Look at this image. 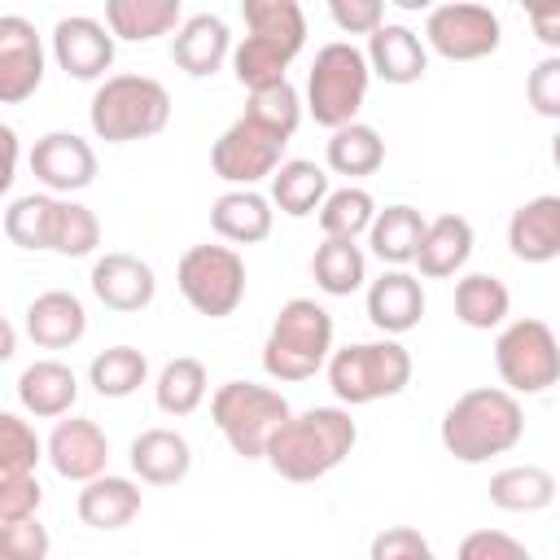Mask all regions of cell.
<instances>
[{"instance_id": "ab89813d", "label": "cell", "mask_w": 560, "mask_h": 560, "mask_svg": "<svg viewBox=\"0 0 560 560\" xmlns=\"http://www.w3.org/2000/svg\"><path fill=\"white\" fill-rule=\"evenodd\" d=\"M241 13H245L249 35H267V39L293 44V48L306 44V13L298 0H245Z\"/></svg>"}, {"instance_id": "ffe728a7", "label": "cell", "mask_w": 560, "mask_h": 560, "mask_svg": "<svg viewBox=\"0 0 560 560\" xmlns=\"http://www.w3.org/2000/svg\"><path fill=\"white\" fill-rule=\"evenodd\" d=\"M88 332V311L70 289H48L26 306V337L39 350H70Z\"/></svg>"}, {"instance_id": "60d3db41", "label": "cell", "mask_w": 560, "mask_h": 560, "mask_svg": "<svg viewBox=\"0 0 560 560\" xmlns=\"http://www.w3.org/2000/svg\"><path fill=\"white\" fill-rule=\"evenodd\" d=\"M48 459V442H39L35 424H26L18 411L0 416V472H35V464Z\"/></svg>"}, {"instance_id": "9a60e30c", "label": "cell", "mask_w": 560, "mask_h": 560, "mask_svg": "<svg viewBox=\"0 0 560 560\" xmlns=\"http://www.w3.org/2000/svg\"><path fill=\"white\" fill-rule=\"evenodd\" d=\"M44 83V44L35 26L18 13L0 18V101L18 105Z\"/></svg>"}, {"instance_id": "74e56055", "label": "cell", "mask_w": 560, "mask_h": 560, "mask_svg": "<svg viewBox=\"0 0 560 560\" xmlns=\"http://www.w3.org/2000/svg\"><path fill=\"white\" fill-rule=\"evenodd\" d=\"M245 118L258 122L262 131L280 136V140H289L298 131V122H302V96H298V88L289 79L267 83V88H254L249 101H245Z\"/></svg>"}, {"instance_id": "7dc6e473", "label": "cell", "mask_w": 560, "mask_h": 560, "mask_svg": "<svg viewBox=\"0 0 560 560\" xmlns=\"http://www.w3.org/2000/svg\"><path fill=\"white\" fill-rule=\"evenodd\" d=\"M328 18L346 35H376L385 26V4L381 0H332Z\"/></svg>"}, {"instance_id": "9c48e42d", "label": "cell", "mask_w": 560, "mask_h": 560, "mask_svg": "<svg viewBox=\"0 0 560 560\" xmlns=\"http://www.w3.org/2000/svg\"><path fill=\"white\" fill-rule=\"evenodd\" d=\"M494 368L512 394H542L560 381V341L542 319H512L494 337Z\"/></svg>"}, {"instance_id": "83f0119b", "label": "cell", "mask_w": 560, "mask_h": 560, "mask_svg": "<svg viewBox=\"0 0 560 560\" xmlns=\"http://www.w3.org/2000/svg\"><path fill=\"white\" fill-rule=\"evenodd\" d=\"M424 228H429L424 214H420L416 206L398 201V206L376 210V223H372V232H368V245H372V254H376L381 262L407 267V262H416V254H420Z\"/></svg>"}, {"instance_id": "816d5d0a", "label": "cell", "mask_w": 560, "mask_h": 560, "mask_svg": "<svg viewBox=\"0 0 560 560\" xmlns=\"http://www.w3.org/2000/svg\"><path fill=\"white\" fill-rule=\"evenodd\" d=\"M551 162H556V166H560V131H556V136H551Z\"/></svg>"}, {"instance_id": "b9f144b4", "label": "cell", "mask_w": 560, "mask_h": 560, "mask_svg": "<svg viewBox=\"0 0 560 560\" xmlns=\"http://www.w3.org/2000/svg\"><path fill=\"white\" fill-rule=\"evenodd\" d=\"M44 503V486L35 472H0V525L35 516Z\"/></svg>"}, {"instance_id": "ac0fdd59", "label": "cell", "mask_w": 560, "mask_h": 560, "mask_svg": "<svg viewBox=\"0 0 560 560\" xmlns=\"http://www.w3.org/2000/svg\"><path fill=\"white\" fill-rule=\"evenodd\" d=\"M368 66L381 83H394V88L420 83L429 70V44L411 26L385 22L376 35H368Z\"/></svg>"}, {"instance_id": "f546056e", "label": "cell", "mask_w": 560, "mask_h": 560, "mask_svg": "<svg viewBox=\"0 0 560 560\" xmlns=\"http://www.w3.org/2000/svg\"><path fill=\"white\" fill-rule=\"evenodd\" d=\"M328 175L324 166L306 162V158H289L276 175H271V206H280L289 219H306L328 201Z\"/></svg>"}, {"instance_id": "603a6c76", "label": "cell", "mask_w": 560, "mask_h": 560, "mask_svg": "<svg viewBox=\"0 0 560 560\" xmlns=\"http://www.w3.org/2000/svg\"><path fill=\"white\" fill-rule=\"evenodd\" d=\"M131 472L144 481V486H175L188 477L192 468V446L184 433L175 429H144L136 442H131Z\"/></svg>"}, {"instance_id": "44dd1931", "label": "cell", "mask_w": 560, "mask_h": 560, "mask_svg": "<svg viewBox=\"0 0 560 560\" xmlns=\"http://www.w3.org/2000/svg\"><path fill=\"white\" fill-rule=\"evenodd\" d=\"M232 52H236V48H232L228 22L214 18V13H192V18H184V26H179L175 39H171L175 66H179L184 74H192V79L214 74Z\"/></svg>"}, {"instance_id": "681fc988", "label": "cell", "mask_w": 560, "mask_h": 560, "mask_svg": "<svg viewBox=\"0 0 560 560\" xmlns=\"http://www.w3.org/2000/svg\"><path fill=\"white\" fill-rule=\"evenodd\" d=\"M0 140H4V149H9V166H4L0 184L9 188V184H13V166H18V131H13V127H0Z\"/></svg>"}, {"instance_id": "7402d4cb", "label": "cell", "mask_w": 560, "mask_h": 560, "mask_svg": "<svg viewBox=\"0 0 560 560\" xmlns=\"http://www.w3.org/2000/svg\"><path fill=\"white\" fill-rule=\"evenodd\" d=\"M74 398H79V376L61 359H35L18 376V402L39 420H61L74 407Z\"/></svg>"}, {"instance_id": "484cf974", "label": "cell", "mask_w": 560, "mask_h": 560, "mask_svg": "<svg viewBox=\"0 0 560 560\" xmlns=\"http://www.w3.org/2000/svg\"><path fill=\"white\" fill-rule=\"evenodd\" d=\"M140 486L131 481V477H114V472H105V477H96V481H88L83 490H79V521L83 525H92V529H122V525H131L136 516H140Z\"/></svg>"}, {"instance_id": "4dcf8cb0", "label": "cell", "mask_w": 560, "mask_h": 560, "mask_svg": "<svg viewBox=\"0 0 560 560\" xmlns=\"http://www.w3.org/2000/svg\"><path fill=\"white\" fill-rule=\"evenodd\" d=\"M508 306H512V293L499 276L490 271H468L464 280H455V319L477 328V332H490L508 319Z\"/></svg>"}, {"instance_id": "1f68e13d", "label": "cell", "mask_w": 560, "mask_h": 560, "mask_svg": "<svg viewBox=\"0 0 560 560\" xmlns=\"http://www.w3.org/2000/svg\"><path fill=\"white\" fill-rule=\"evenodd\" d=\"M381 166H385V140L376 127L350 122V127H337L328 136V171L332 175L363 179V175H376Z\"/></svg>"}, {"instance_id": "8992f818", "label": "cell", "mask_w": 560, "mask_h": 560, "mask_svg": "<svg viewBox=\"0 0 560 560\" xmlns=\"http://www.w3.org/2000/svg\"><path fill=\"white\" fill-rule=\"evenodd\" d=\"M407 381H411V350L398 337L354 341V346L332 350L328 359V385L346 407L394 398L407 389Z\"/></svg>"}, {"instance_id": "5b68a950", "label": "cell", "mask_w": 560, "mask_h": 560, "mask_svg": "<svg viewBox=\"0 0 560 560\" xmlns=\"http://www.w3.org/2000/svg\"><path fill=\"white\" fill-rule=\"evenodd\" d=\"M289 398L271 385L228 381L210 394V420L241 459H267V446L289 424Z\"/></svg>"}, {"instance_id": "f907efd6", "label": "cell", "mask_w": 560, "mask_h": 560, "mask_svg": "<svg viewBox=\"0 0 560 560\" xmlns=\"http://www.w3.org/2000/svg\"><path fill=\"white\" fill-rule=\"evenodd\" d=\"M13 346H18V328L4 324V341H0V359H13Z\"/></svg>"}, {"instance_id": "277c9868", "label": "cell", "mask_w": 560, "mask_h": 560, "mask_svg": "<svg viewBox=\"0 0 560 560\" xmlns=\"http://www.w3.org/2000/svg\"><path fill=\"white\" fill-rule=\"evenodd\" d=\"M88 122L105 144L149 140L171 122V92L149 74H109L92 92Z\"/></svg>"}, {"instance_id": "f1b7e54d", "label": "cell", "mask_w": 560, "mask_h": 560, "mask_svg": "<svg viewBox=\"0 0 560 560\" xmlns=\"http://www.w3.org/2000/svg\"><path fill=\"white\" fill-rule=\"evenodd\" d=\"M556 477L538 464H512L490 477V503L499 512H542L556 503Z\"/></svg>"}, {"instance_id": "d590c367", "label": "cell", "mask_w": 560, "mask_h": 560, "mask_svg": "<svg viewBox=\"0 0 560 560\" xmlns=\"http://www.w3.org/2000/svg\"><path fill=\"white\" fill-rule=\"evenodd\" d=\"M372 223H376V201L368 188H354V184L332 188L328 201L319 206V232L332 241H354L372 232Z\"/></svg>"}, {"instance_id": "4316f807", "label": "cell", "mask_w": 560, "mask_h": 560, "mask_svg": "<svg viewBox=\"0 0 560 560\" xmlns=\"http://www.w3.org/2000/svg\"><path fill=\"white\" fill-rule=\"evenodd\" d=\"M105 26L114 31V39L149 44L158 35L179 31L184 9H179V0H109L105 4Z\"/></svg>"}, {"instance_id": "e575fe53", "label": "cell", "mask_w": 560, "mask_h": 560, "mask_svg": "<svg viewBox=\"0 0 560 560\" xmlns=\"http://www.w3.org/2000/svg\"><path fill=\"white\" fill-rule=\"evenodd\" d=\"M149 381V359L136 346H109L88 363V385L101 398H131Z\"/></svg>"}, {"instance_id": "d6986e66", "label": "cell", "mask_w": 560, "mask_h": 560, "mask_svg": "<svg viewBox=\"0 0 560 560\" xmlns=\"http://www.w3.org/2000/svg\"><path fill=\"white\" fill-rule=\"evenodd\" d=\"M508 245L521 262H551L560 258V197L542 192L512 210L508 219Z\"/></svg>"}, {"instance_id": "f35d334b", "label": "cell", "mask_w": 560, "mask_h": 560, "mask_svg": "<svg viewBox=\"0 0 560 560\" xmlns=\"http://www.w3.org/2000/svg\"><path fill=\"white\" fill-rule=\"evenodd\" d=\"M52 206H57L52 192H26V197H13V201L4 206V236H9L18 249H48Z\"/></svg>"}, {"instance_id": "7bdbcfd3", "label": "cell", "mask_w": 560, "mask_h": 560, "mask_svg": "<svg viewBox=\"0 0 560 560\" xmlns=\"http://www.w3.org/2000/svg\"><path fill=\"white\" fill-rule=\"evenodd\" d=\"M48 547L52 538L39 525V516L0 525V560H48Z\"/></svg>"}, {"instance_id": "7c38bea8", "label": "cell", "mask_w": 560, "mask_h": 560, "mask_svg": "<svg viewBox=\"0 0 560 560\" xmlns=\"http://www.w3.org/2000/svg\"><path fill=\"white\" fill-rule=\"evenodd\" d=\"M31 171L52 197H70L96 179V153L74 131H48L31 149Z\"/></svg>"}, {"instance_id": "cb8c5ba5", "label": "cell", "mask_w": 560, "mask_h": 560, "mask_svg": "<svg viewBox=\"0 0 560 560\" xmlns=\"http://www.w3.org/2000/svg\"><path fill=\"white\" fill-rule=\"evenodd\" d=\"M271 223H276V210L262 192L254 188H232L223 197H214L210 206V228L232 241V245H258L271 236Z\"/></svg>"}, {"instance_id": "8fae6325", "label": "cell", "mask_w": 560, "mask_h": 560, "mask_svg": "<svg viewBox=\"0 0 560 560\" xmlns=\"http://www.w3.org/2000/svg\"><path fill=\"white\" fill-rule=\"evenodd\" d=\"M284 144L280 136L262 131L258 122H249L245 114L214 140L210 149V166L219 179L236 184V188H254L258 179H271L280 166H284Z\"/></svg>"}, {"instance_id": "d6a6232c", "label": "cell", "mask_w": 560, "mask_h": 560, "mask_svg": "<svg viewBox=\"0 0 560 560\" xmlns=\"http://www.w3.org/2000/svg\"><path fill=\"white\" fill-rule=\"evenodd\" d=\"M311 276L328 298H350L368 280V258L354 241H332L324 236L311 254Z\"/></svg>"}, {"instance_id": "6da1fadb", "label": "cell", "mask_w": 560, "mask_h": 560, "mask_svg": "<svg viewBox=\"0 0 560 560\" xmlns=\"http://www.w3.org/2000/svg\"><path fill=\"white\" fill-rule=\"evenodd\" d=\"M525 438V411L512 389L477 385L459 394L442 416V446L459 464H486L494 455H508Z\"/></svg>"}, {"instance_id": "7a4b0ae2", "label": "cell", "mask_w": 560, "mask_h": 560, "mask_svg": "<svg viewBox=\"0 0 560 560\" xmlns=\"http://www.w3.org/2000/svg\"><path fill=\"white\" fill-rule=\"evenodd\" d=\"M359 442V424L346 407H306L302 416H289V424L271 438L267 464L284 481H319L328 477Z\"/></svg>"}, {"instance_id": "f6af8a7d", "label": "cell", "mask_w": 560, "mask_h": 560, "mask_svg": "<svg viewBox=\"0 0 560 560\" xmlns=\"http://www.w3.org/2000/svg\"><path fill=\"white\" fill-rule=\"evenodd\" d=\"M455 560H534V556L525 542H516L503 529H472V534H464Z\"/></svg>"}, {"instance_id": "8d00e7d4", "label": "cell", "mask_w": 560, "mask_h": 560, "mask_svg": "<svg viewBox=\"0 0 560 560\" xmlns=\"http://www.w3.org/2000/svg\"><path fill=\"white\" fill-rule=\"evenodd\" d=\"M101 245V219L70 201V197H57L52 206V228H48V254H61V258H88L92 249Z\"/></svg>"}, {"instance_id": "5bb4252c", "label": "cell", "mask_w": 560, "mask_h": 560, "mask_svg": "<svg viewBox=\"0 0 560 560\" xmlns=\"http://www.w3.org/2000/svg\"><path fill=\"white\" fill-rule=\"evenodd\" d=\"M48 464L57 477L66 481H96L105 477V464H109V438L96 420L88 416H70V420H57L52 433H48Z\"/></svg>"}, {"instance_id": "3957f363", "label": "cell", "mask_w": 560, "mask_h": 560, "mask_svg": "<svg viewBox=\"0 0 560 560\" xmlns=\"http://www.w3.org/2000/svg\"><path fill=\"white\" fill-rule=\"evenodd\" d=\"M332 359V315L315 298H289L262 341V368L271 381H306Z\"/></svg>"}, {"instance_id": "52a82bcc", "label": "cell", "mask_w": 560, "mask_h": 560, "mask_svg": "<svg viewBox=\"0 0 560 560\" xmlns=\"http://www.w3.org/2000/svg\"><path fill=\"white\" fill-rule=\"evenodd\" d=\"M368 83H372V66H368V52L346 44V39H332L315 52L311 61V74H306V109L319 127L337 131V127H350L359 122V105L368 96Z\"/></svg>"}, {"instance_id": "4fadbf2b", "label": "cell", "mask_w": 560, "mask_h": 560, "mask_svg": "<svg viewBox=\"0 0 560 560\" xmlns=\"http://www.w3.org/2000/svg\"><path fill=\"white\" fill-rule=\"evenodd\" d=\"M52 57L57 66L79 79V83H92V79H105V70L114 66V31L96 18H57L52 26Z\"/></svg>"}, {"instance_id": "bcb514c9", "label": "cell", "mask_w": 560, "mask_h": 560, "mask_svg": "<svg viewBox=\"0 0 560 560\" xmlns=\"http://www.w3.org/2000/svg\"><path fill=\"white\" fill-rule=\"evenodd\" d=\"M525 96H529V109L538 118H560V52L542 57L529 79H525Z\"/></svg>"}, {"instance_id": "ba28073f", "label": "cell", "mask_w": 560, "mask_h": 560, "mask_svg": "<svg viewBox=\"0 0 560 560\" xmlns=\"http://www.w3.org/2000/svg\"><path fill=\"white\" fill-rule=\"evenodd\" d=\"M175 284L197 315L223 319L245 298V258L232 245H192L175 267Z\"/></svg>"}, {"instance_id": "d4e9b609", "label": "cell", "mask_w": 560, "mask_h": 560, "mask_svg": "<svg viewBox=\"0 0 560 560\" xmlns=\"http://www.w3.org/2000/svg\"><path fill=\"white\" fill-rule=\"evenodd\" d=\"M468 254H472V223L464 214H438L424 228L416 267L424 280H446L468 262Z\"/></svg>"}, {"instance_id": "ee69618b", "label": "cell", "mask_w": 560, "mask_h": 560, "mask_svg": "<svg viewBox=\"0 0 560 560\" xmlns=\"http://www.w3.org/2000/svg\"><path fill=\"white\" fill-rule=\"evenodd\" d=\"M368 560H438V556H433V547H429V538L420 529H411V525H385L372 538Z\"/></svg>"}, {"instance_id": "c3c4849f", "label": "cell", "mask_w": 560, "mask_h": 560, "mask_svg": "<svg viewBox=\"0 0 560 560\" xmlns=\"http://www.w3.org/2000/svg\"><path fill=\"white\" fill-rule=\"evenodd\" d=\"M525 13H529V26H534L538 44L560 52V0H534Z\"/></svg>"}, {"instance_id": "836d02e7", "label": "cell", "mask_w": 560, "mask_h": 560, "mask_svg": "<svg viewBox=\"0 0 560 560\" xmlns=\"http://www.w3.org/2000/svg\"><path fill=\"white\" fill-rule=\"evenodd\" d=\"M206 389H210L206 363L192 354H179L158 372L153 398H158V411H166V416H192L206 402Z\"/></svg>"}, {"instance_id": "e0dca14e", "label": "cell", "mask_w": 560, "mask_h": 560, "mask_svg": "<svg viewBox=\"0 0 560 560\" xmlns=\"http://www.w3.org/2000/svg\"><path fill=\"white\" fill-rule=\"evenodd\" d=\"M368 319L385 337H402L424 319V284L420 276L389 267L368 284Z\"/></svg>"}, {"instance_id": "30bf717a", "label": "cell", "mask_w": 560, "mask_h": 560, "mask_svg": "<svg viewBox=\"0 0 560 560\" xmlns=\"http://www.w3.org/2000/svg\"><path fill=\"white\" fill-rule=\"evenodd\" d=\"M503 26L490 4H438L424 18V44L446 61H481L499 48Z\"/></svg>"}, {"instance_id": "2e32d148", "label": "cell", "mask_w": 560, "mask_h": 560, "mask_svg": "<svg viewBox=\"0 0 560 560\" xmlns=\"http://www.w3.org/2000/svg\"><path fill=\"white\" fill-rule=\"evenodd\" d=\"M88 284H92V293H96V302H101V306L122 311V315L144 311V306L153 302V293H158L153 267H149L144 258H136V254H122V249L101 254V258L92 262Z\"/></svg>"}]
</instances>
